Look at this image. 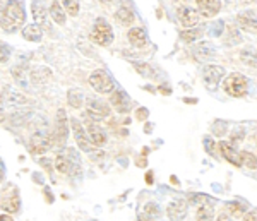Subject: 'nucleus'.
<instances>
[{
  "label": "nucleus",
  "mask_w": 257,
  "mask_h": 221,
  "mask_svg": "<svg viewBox=\"0 0 257 221\" xmlns=\"http://www.w3.org/2000/svg\"><path fill=\"white\" fill-rule=\"evenodd\" d=\"M24 21H26L24 6L19 0H9L7 6L4 7V14H2V19H0L2 29L6 33H16L18 29L23 28Z\"/></svg>",
  "instance_id": "f257e3e1"
},
{
  "label": "nucleus",
  "mask_w": 257,
  "mask_h": 221,
  "mask_svg": "<svg viewBox=\"0 0 257 221\" xmlns=\"http://www.w3.org/2000/svg\"><path fill=\"white\" fill-rule=\"evenodd\" d=\"M223 87H225V93L228 94V96L242 98L247 94L248 81H247L245 76H242V74L233 72L225 79V84H223Z\"/></svg>",
  "instance_id": "f03ea898"
},
{
  "label": "nucleus",
  "mask_w": 257,
  "mask_h": 221,
  "mask_svg": "<svg viewBox=\"0 0 257 221\" xmlns=\"http://www.w3.org/2000/svg\"><path fill=\"white\" fill-rule=\"evenodd\" d=\"M91 40L99 47H108V45L113 43V31H111V26L105 19H96L93 31H91Z\"/></svg>",
  "instance_id": "7ed1b4c3"
},
{
  "label": "nucleus",
  "mask_w": 257,
  "mask_h": 221,
  "mask_svg": "<svg viewBox=\"0 0 257 221\" xmlns=\"http://www.w3.org/2000/svg\"><path fill=\"white\" fill-rule=\"evenodd\" d=\"M89 86L93 87L96 93L106 94V93H111V91L115 89V81L111 79V76L108 72L98 69L89 76Z\"/></svg>",
  "instance_id": "20e7f679"
},
{
  "label": "nucleus",
  "mask_w": 257,
  "mask_h": 221,
  "mask_svg": "<svg viewBox=\"0 0 257 221\" xmlns=\"http://www.w3.org/2000/svg\"><path fill=\"white\" fill-rule=\"evenodd\" d=\"M53 141H55V146H64L67 143V136H69V119L67 114H65L64 108H59L57 110V117H55V127H53Z\"/></svg>",
  "instance_id": "39448f33"
},
{
  "label": "nucleus",
  "mask_w": 257,
  "mask_h": 221,
  "mask_svg": "<svg viewBox=\"0 0 257 221\" xmlns=\"http://www.w3.org/2000/svg\"><path fill=\"white\" fill-rule=\"evenodd\" d=\"M53 144H55L53 134H50L47 131H38V132H35L30 139V151L35 154H43V153H47Z\"/></svg>",
  "instance_id": "423d86ee"
},
{
  "label": "nucleus",
  "mask_w": 257,
  "mask_h": 221,
  "mask_svg": "<svg viewBox=\"0 0 257 221\" xmlns=\"http://www.w3.org/2000/svg\"><path fill=\"white\" fill-rule=\"evenodd\" d=\"M86 115H88L93 122H99V120L108 119L110 106L106 105L105 101H101V99L91 98L88 99V103H86Z\"/></svg>",
  "instance_id": "0eeeda50"
},
{
  "label": "nucleus",
  "mask_w": 257,
  "mask_h": 221,
  "mask_svg": "<svg viewBox=\"0 0 257 221\" xmlns=\"http://www.w3.org/2000/svg\"><path fill=\"white\" fill-rule=\"evenodd\" d=\"M70 127H72V132H74V139H76V144L79 146V149L86 153H93V143L89 141L88 137V132L84 131V127L79 124L77 119H70Z\"/></svg>",
  "instance_id": "6e6552de"
},
{
  "label": "nucleus",
  "mask_w": 257,
  "mask_h": 221,
  "mask_svg": "<svg viewBox=\"0 0 257 221\" xmlns=\"http://www.w3.org/2000/svg\"><path fill=\"white\" fill-rule=\"evenodd\" d=\"M110 105L120 114H125L131 110V98L123 89H113L110 93Z\"/></svg>",
  "instance_id": "1a4fd4ad"
},
{
  "label": "nucleus",
  "mask_w": 257,
  "mask_h": 221,
  "mask_svg": "<svg viewBox=\"0 0 257 221\" xmlns=\"http://www.w3.org/2000/svg\"><path fill=\"white\" fill-rule=\"evenodd\" d=\"M177 16H178V19H180V23H182V26L184 28H192V26H196V24L199 23V12L196 9H192V7H189V6H182V7H178L177 9Z\"/></svg>",
  "instance_id": "9d476101"
},
{
  "label": "nucleus",
  "mask_w": 257,
  "mask_h": 221,
  "mask_svg": "<svg viewBox=\"0 0 257 221\" xmlns=\"http://www.w3.org/2000/svg\"><path fill=\"white\" fill-rule=\"evenodd\" d=\"M225 76V69L221 65H208L202 72V79L209 87H214L219 84V81Z\"/></svg>",
  "instance_id": "9b49d317"
},
{
  "label": "nucleus",
  "mask_w": 257,
  "mask_h": 221,
  "mask_svg": "<svg viewBox=\"0 0 257 221\" xmlns=\"http://www.w3.org/2000/svg\"><path fill=\"white\" fill-rule=\"evenodd\" d=\"M197 12L202 18H213L221 9V0H196Z\"/></svg>",
  "instance_id": "f8f14e48"
},
{
  "label": "nucleus",
  "mask_w": 257,
  "mask_h": 221,
  "mask_svg": "<svg viewBox=\"0 0 257 221\" xmlns=\"http://www.w3.org/2000/svg\"><path fill=\"white\" fill-rule=\"evenodd\" d=\"M86 132H88V137H89V141L93 143L94 148H103V146L106 144V134H105V131H103L99 125H96L94 122H89L88 124V127H86Z\"/></svg>",
  "instance_id": "ddd939ff"
},
{
  "label": "nucleus",
  "mask_w": 257,
  "mask_h": 221,
  "mask_svg": "<svg viewBox=\"0 0 257 221\" xmlns=\"http://www.w3.org/2000/svg\"><path fill=\"white\" fill-rule=\"evenodd\" d=\"M167 214L172 221H182L187 216V202L182 201V199L172 201L167 207Z\"/></svg>",
  "instance_id": "4468645a"
},
{
  "label": "nucleus",
  "mask_w": 257,
  "mask_h": 221,
  "mask_svg": "<svg viewBox=\"0 0 257 221\" xmlns=\"http://www.w3.org/2000/svg\"><path fill=\"white\" fill-rule=\"evenodd\" d=\"M237 23L240 29L247 33H257V14L255 12H240L237 16Z\"/></svg>",
  "instance_id": "2eb2a0df"
},
{
  "label": "nucleus",
  "mask_w": 257,
  "mask_h": 221,
  "mask_svg": "<svg viewBox=\"0 0 257 221\" xmlns=\"http://www.w3.org/2000/svg\"><path fill=\"white\" fill-rule=\"evenodd\" d=\"M218 146H219V153L223 154V158H225L226 161H230V163L235 165V166H242V161H240V153L230 143L221 141Z\"/></svg>",
  "instance_id": "dca6fc26"
},
{
  "label": "nucleus",
  "mask_w": 257,
  "mask_h": 221,
  "mask_svg": "<svg viewBox=\"0 0 257 221\" xmlns=\"http://www.w3.org/2000/svg\"><path fill=\"white\" fill-rule=\"evenodd\" d=\"M21 35H23V38L26 41H31V43H40L41 38H43V28H41L40 24H36V23L28 24V26H24V29L21 31Z\"/></svg>",
  "instance_id": "f3484780"
},
{
  "label": "nucleus",
  "mask_w": 257,
  "mask_h": 221,
  "mask_svg": "<svg viewBox=\"0 0 257 221\" xmlns=\"http://www.w3.org/2000/svg\"><path fill=\"white\" fill-rule=\"evenodd\" d=\"M127 38H128V41H131L132 47H136V48H143V47H146V45H148V35H146V31H144L143 28L128 29Z\"/></svg>",
  "instance_id": "a211bd4d"
},
{
  "label": "nucleus",
  "mask_w": 257,
  "mask_h": 221,
  "mask_svg": "<svg viewBox=\"0 0 257 221\" xmlns=\"http://www.w3.org/2000/svg\"><path fill=\"white\" fill-rule=\"evenodd\" d=\"M214 53H216V50H214V47L209 41H202V43H199L197 47L194 48V57H196V60L199 62L209 60V58L214 57Z\"/></svg>",
  "instance_id": "6ab92c4d"
},
{
  "label": "nucleus",
  "mask_w": 257,
  "mask_h": 221,
  "mask_svg": "<svg viewBox=\"0 0 257 221\" xmlns=\"http://www.w3.org/2000/svg\"><path fill=\"white\" fill-rule=\"evenodd\" d=\"M50 77H52V70H50L48 67H35L31 70V82L36 86L47 84Z\"/></svg>",
  "instance_id": "aec40b11"
},
{
  "label": "nucleus",
  "mask_w": 257,
  "mask_h": 221,
  "mask_svg": "<svg viewBox=\"0 0 257 221\" xmlns=\"http://www.w3.org/2000/svg\"><path fill=\"white\" fill-rule=\"evenodd\" d=\"M48 14H50V18H52V21H55L59 26H64L65 24V11H64V6H62L60 2L53 0L52 6H50Z\"/></svg>",
  "instance_id": "412c9836"
},
{
  "label": "nucleus",
  "mask_w": 257,
  "mask_h": 221,
  "mask_svg": "<svg viewBox=\"0 0 257 221\" xmlns=\"http://www.w3.org/2000/svg\"><path fill=\"white\" fill-rule=\"evenodd\" d=\"M31 11H33V18H35V23L40 24V26H47V11H45V6L40 2V0H35L31 4Z\"/></svg>",
  "instance_id": "4be33fe9"
},
{
  "label": "nucleus",
  "mask_w": 257,
  "mask_h": 221,
  "mask_svg": "<svg viewBox=\"0 0 257 221\" xmlns=\"http://www.w3.org/2000/svg\"><path fill=\"white\" fill-rule=\"evenodd\" d=\"M134 12H132L128 7H120V9L115 12V19L118 21L122 26H131L132 23H134Z\"/></svg>",
  "instance_id": "5701e85b"
},
{
  "label": "nucleus",
  "mask_w": 257,
  "mask_h": 221,
  "mask_svg": "<svg viewBox=\"0 0 257 221\" xmlns=\"http://www.w3.org/2000/svg\"><path fill=\"white\" fill-rule=\"evenodd\" d=\"M67 101H69V105L72 106V108H81L82 106V103H84V93H82L81 89H69V93H67Z\"/></svg>",
  "instance_id": "b1692460"
},
{
  "label": "nucleus",
  "mask_w": 257,
  "mask_h": 221,
  "mask_svg": "<svg viewBox=\"0 0 257 221\" xmlns=\"http://www.w3.org/2000/svg\"><path fill=\"white\" fill-rule=\"evenodd\" d=\"M240 60L245 65H250V67H257V50L254 48H243L240 52Z\"/></svg>",
  "instance_id": "393cba45"
},
{
  "label": "nucleus",
  "mask_w": 257,
  "mask_h": 221,
  "mask_svg": "<svg viewBox=\"0 0 257 221\" xmlns=\"http://www.w3.org/2000/svg\"><path fill=\"white\" fill-rule=\"evenodd\" d=\"M55 168H57V172H60V173H70V172H72V166H70V161H69L67 154H57Z\"/></svg>",
  "instance_id": "a878e982"
},
{
  "label": "nucleus",
  "mask_w": 257,
  "mask_h": 221,
  "mask_svg": "<svg viewBox=\"0 0 257 221\" xmlns=\"http://www.w3.org/2000/svg\"><path fill=\"white\" fill-rule=\"evenodd\" d=\"M213 216H214V211L209 204H202V206L197 207V212H196L197 221H213Z\"/></svg>",
  "instance_id": "bb28decb"
},
{
  "label": "nucleus",
  "mask_w": 257,
  "mask_h": 221,
  "mask_svg": "<svg viewBox=\"0 0 257 221\" xmlns=\"http://www.w3.org/2000/svg\"><path fill=\"white\" fill-rule=\"evenodd\" d=\"M201 35L202 33L199 29H184V31H180V40L184 43H194L197 38H201Z\"/></svg>",
  "instance_id": "cd10ccee"
},
{
  "label": "nucleus",
  "mask_w": 257,
  "mask_h": 221,
  "mask_svg": "<svg viewBox=\"0 0 257 221\" xmlns=\"http://www.w3.org/2000/svg\"><path fill=\"white\" fill-rule=\"evenodd\" d=\"M2 207L6 209L7 212H18L19 207H21V201H19V195L14 194L12 195V199H6V201L2 202Z\"/></svg>",
  "instance_id": "c85d7f7f"
},
{
  "label": "nucleus",
  "mask_w": 257,
  "mask_h": 221,
  "mask_svg": "<svg viewBox=\"0 0 257 221\" xmlns=\"http://www.w3.org/2000/svg\"><path fill=\"white\" fill-rule=\"evenodd\" d=\"M240 161H242V166H247V168H250V170L257 168V158L248 151L240 153Z\"/></svg>",
  "instance_id": "c756f323"
},
{
  "label": "nucleus",
  "mask_w": 257,
  "mask_h": 221,
  "mask_svg": "<svg viewBox=\"0 0 257 221\" xmlns=\"http://www.w3.org/2000/svg\"><path fill=\"white\" fill-rule=\"evenodd\" d=\"M62 6H64V9L69 16L79 14V2L77 0H62Z\"/></svg>",
  "instance_id": "7c9ffc66"
},
{
  "label": "nucleus",
  "mask_w": 257,
  "mask_h": 221,
  "mask_svg": "<svg viewBox=\"0 0 257 221\" xmlns=\"http://www.w3.org/2000/svg\"><path fill=\"white\" fill-rule=\"evenodd\" d=\"M226 33H228V36H226V43L228 45H237V43H240L242 36H240L238 29H235L233 26H230V28H226Z\"/></svg>",
  "instance_id": "2f4dec72"
},
{
  "label": "nucleus",
  "mask_w": 257,
  "mask_h": 221,
  "mask_svg": "<svg viewBox=\"0 0 257 221\" xmlns=\"http://www.w3.org/2000/svg\"><path fill=\"white\" fill-rule=\"evenodd\" d=\"M12 76H14V81L18 82L19 86L26 87V77H24V69L21 67V65H16L14 69H12Z\"/></svg>",
  "instance_id": "473e14b6"
},
{
  "label": "nucleus",
  "mask_w": 257,
  "mask_h": 221,
  "mask_svg": "<svg viewBox=\"0 0 257 221\" xmlns=\"http://www.w3.org/2000/svg\"><path fill=\"white\" fill-rule=\"evenodd\" d=\"M228 209H230V212L233 216H237V218H243V216H245V207L238 202H230L228 204Z\"/></svg>",
  "instance_id": "72a5a7b5"
},
{
  "label": "nucleus",
  "mask_w": 257,
  "mask_h": 221,
  "mask_svg": "<svg viewBox=\"0 0 257 221\" xmlns=\"http://www.w3.org/2000/svg\"><path fill=\"white\" fill-rule=\"evenodd\" d=\"M11 57V47L4 41H0V62H7Z\"/></svg>",
  "instance_id": "f704fd0d"
},
{
  "label": "nucleus",
  "mask_w": 257,
  "mask_h": 221,
  "mask_svg": "<svg viewBox=\"0 0 257 221\" xmlns=\"http://www.w3.org/2000/svg\"><path fill=\"white\" fill-rule=\"evenodd\" d=\"M144 212L148 214V218L149 216H151V218H156V216L160 214V209L155 202H149V204H146V207H144Z\"/></svg>",
  "instance_id": "c9c22d12"
},
{
  "label": "nucleus",
  "mask_w": 257,
  "mask_h": 221,
  "mask_svg": "<svg viewBox=\"0 0 257 221\" xmlns=\"http://www.w3.org/2000/svg\"><path fill=\"white\" fill-rule=\"evenodd\" d=\"M136 69H139V72L143 74V76H148V77H155L156 74L153 72V69L149 67L148 64H136Z\"/></svg>",
  "instance_id": "e433bc0d"
},
{
  "label": "nucleus",
  "mask_w": 257,
  "mask_h": 221,
  "mask_svg": "<svg viewBox=\"0 0 257 221\" xmlns=\"http://www.w3.org/2000/svg\"><path fill=\"white\" fill-rule=\"evenodd\" d=\"M206 148H208L209 154H214V149H213V141H211V137H206Z\"/></svg>",
  "instance_id": "4c0bfd02"
},
{
  "label": "nucleus",
  "mask_w": 257,
  "mask_h": 221,
  "mask_svg": "<svg viewBox=\"0 0 257 221\" xmlns=\"http://www.w3.org/2000/svg\"><path fill=\"white\" fill-rule=\"evenodd\" d=\"M40 163H41V165H45V168H47L48 172H52V166H50V165H52V161H50V160H47V158H41Z\"/></svg>",
  "instance_id": "58836bf2"
},
{
  "label": "nucleus",
  "mask_w": 257,
  "mask_h": 221,
  "mask_svg": "<svg viewBox=\"0 0 257 221\" xmlns=\"http://www.w3.org/2000/svg\"><path fill=\"white\" fill-rule=\"evenodd\" d=\"M243 221H257V214L255 212H247V214L243 216Z\"/></svg>",
  "instance_id": "ea45409f"
},
{
  "label": "nucleus",
  "mask_w": 257,
  "mask_h": 221,
  "mask_svg": "<svg viewBox=\"0 0 257 221\" xmlns=\"http://www.w3.org/2000/svg\"><path fill=\"white\" fill-rule=\"evenodd\" d=\"M146 114H148V110H146V108H139L138 119H144V117H146Z\"/></svg>",
  "instance_id": "a19ab883"
},
{
  "label": "nucleus",
  "mask_w": 257,
  "mask_h": 221,
  "mask_svg": "<svg viewBox=\"0 0 257 221\" xmlns=\"http://www.w3.org/2000/svg\"><path fill=\"white\" fill-rule=\"evenodd\" d=\"M0 221H14L11 214H0Z\"/></svg>",
  "instance_id": "79ce46f5"
},
{
  "label": "nucleus",
  "mask_w": 257,
  "mask_h": 221,
  "mask_svg": "<svg viewBox=\"0 0 257 221\" xmlns=\"http://www.w3.org/2000/svg\"><path fill=\"white\" fill-rule=\"evenodd\" d=\"M216 221H230V216H228V214H219L216 218Z\"/></svg>",
  "instance_id": "37998d69"
},
{
  "label": "nucleus",
  "mask_w": 257,
  "mask_h": 221,
  "mask_svg": "<svg viewBox=\"0 0 257 221\" xmlns=\"http://www.w3.org/2000/svg\"><path fill=\"white\" fill-rule=\"evenodd\" d=\"M146 182H148V183H153V173L146 175Z\"/></svg>",
  "instance_id": "c03bdc74"
},
{
  "label": "nucleus",
  "mask_w": 257,
  "mask_h": 221,
  "mask_svg": "<svg viewBox=\"0 0 257 221\" xmlns=\"http://www.w3.org/2000/svg\"><path fill=\"white\" fill-rule=\"evenodd\" d=\"M98 2H101V4H113L115 0H98Z\"/></svg>",
  "instance_id": "a18cd8bd"
}]
</instances>
